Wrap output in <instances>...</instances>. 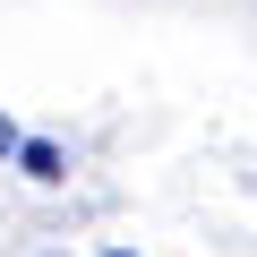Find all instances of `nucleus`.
I'll list each match as a JSON object with an SVG mask.
<instances>
[{
  "mask_svg": "<svg viewBox=\"0 0 257 257\" xmlns=\"http://www.w3.org/2000/svg\"><path fill=\"white\" fill-rule=\"evenodd\" d=\"M103 257H138V248H103Z\"/></svg>",
  "mask_w": 257,
  "mask_h": 257,
  "instance_id": "obj_2",
  "label": "nucleus"
},
{
  "mask_svg": "<svg viewBox=\"0 0 257 257\" xmlns=\"http://www.w3.org/2000/svg\"><path fill=\"white\" fill-rule=\"evenodd\" d=\"M9 146H18V128H9V120H0V155H9Z\"/></svg>",
  "mask_w": 257,
  "mask_h": 257,
  "instance_id": "obj_1",
  "label": "nucleus"
}]
</instances>
